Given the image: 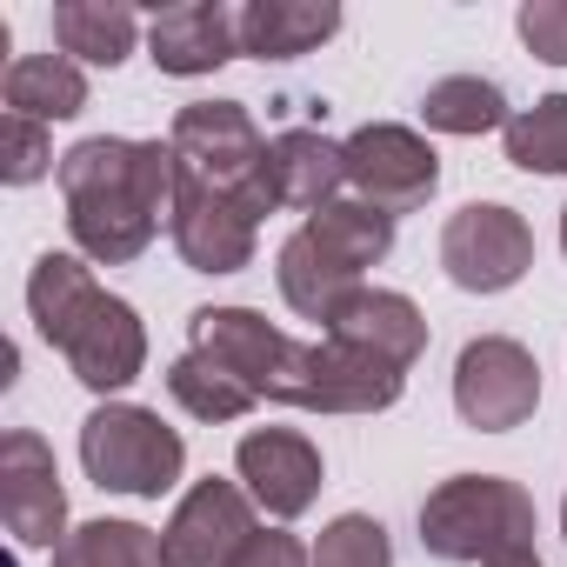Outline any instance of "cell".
I'll list each match as a JSON object with an SVG mask.
<instances>
[{
    "mask_svg": "<svg viewBox=\"0 0 567 567\" xmlns=\"http://www.w3.org/2000/svg\"><path fill=\"white\" fill-rule=\"evenodd\" d=\"M514 28H520V41H527L534 61L567 68V0H527Z\"/></svg>",
    "mask_w": 567,
    "mask_h": 567,
    "instance_id": "f1b7e54d",
    "label": "cell"
},
{
    "mask_svg": "<svg viewBox=\"0 0 567 567\" xmlns=\"http://www.w3.org/2000/svg\"><path fill=\"white\" fill-rule=\"evenodd\" d=\"M254 540V494L240 481H194L174 507V520L161 527V554L167 567H234L240 547Z\"/></svg>",
    "mask_w": 567,
    "mask_h": 567,
    "instance_id": "9c48e42d",
    "label": "cell"
},
{
    "mask_svg": "<svg viewBox=\"0 0 567 567\" xmlns=\"http://www.w3.org/2000/svg\"><path fill=\"white\" fill-rule=\"evenodd\" d=\"M54 354L74 368L81 388H94V394H121V388L141 381V368H147V328H141V315H134L121 295L101 288V295L81 308V321L61 334Z\"/></svg>",
    "mask_w": 567,
    "mask_h": 567,
    "instance_id": "7c38bea8",
    "label": "cell"
},
{
    "mask_svg": "<svg viewBox=\"0 0 567 567\" xmlns=\"http://www.w3.org/2000/svg\"><path fill=\"white\" fill-rule=\"evenodd\" d=\"M341 34L334 0H247L240 8V54L254 61H301Z\"/></svg>",
    "mask_w": 567,
    "mask_h": 567,
    "instance_id": "e0dca14e",
    "label": "cell"
},
{
    "mask_svg": "<svg viewBox=\"0 0 567 567\" xmlns=\"http://www.w3.org/2000/svg\"><path fill=\"white\" fill-rule=\"evenodd\" d=\"M560 254H567V207H560Z\"/></svg>",
    "mask_w": 567,
    "mask_h": 567,
    "instance_id": "1f68e13d",
    "label": "cell"
},
{
    "mask_svg": "<svg viewBox=\"0 0 567 567\" xmlns=\"http://www.w3.org/2000/svg\"><path fill=\"white\" fill-rule=\"evenodd\" d=\"M234 481L274 520H301L321 494V447L301 427H254L234 447Z\"/></svg>",
    "mask_w": 567,
    "mask_h": 567,
    "instance_id": "8fae6325",
    "label": "cell"
},
{
    "mask_svg": "<svg viewBox=\"0 0 567 567\" xmlns=\"http://www.w3.org/2000/svg\"><path fill=\"white\" fill-rule=\"evenodd\" d=\"M0 94H8V114H28L48 127V121H74L87 107V74L68 54H21V61H8Z\"/></svg>",
    "mask_w": 567,
    "mask_h": 567,
    "instance_id": "ffe728a7",
    "label": "cell"
},
{
    "mask_svg": "<svg viewBox=\"0 0 567 567\" xmlns=\"http://www.w3.org/2000/svg\"><path fill=\"white\" fill-rule=\"evenodd\" d=\"M421 121H427L434 134L474 141V134L507 127L514 114H507V94H501L494 81H481V74H447V81H434V87L421 94Z\"/></svg>",
    "mask_w": 567,
    "mask_h": 567,
    "instance_id": "cb8c5ba5",
    "label": "cell"
},
{
    "mask_svg": "<svg viewBox=\"0 0 567 567\" xmlns=\"http://www.w3.org/2000/svg\"><path fill=\"white\" fill-rule=\"evenodd\" d=\"M441 267L461 295H507L534 267V234L514 207L501 200H467L441 227Z\"/></svg>",
    "mask_w": 567,
    "mask_h": 567,
    "instance_id": "8992f818",
    "label": "cell"
},
{
    "mask_svg": "<svg viewBox=\"0 0 567 567\" xmlns=\"http://www.w3.org/2000/svg\"><path fill=\"white\" fill-rule=\"evenodd\" d=\"M254 227H260V220H254L240 200H227V194L187 181L167 234H174V254H181L194 274H240V267H254Z\"/></svg>",
    "mask_w": 567,
    "mask_h": 567,
    "instance_id": "4fadbf2b",
    "label": "cell"
},
{
    "mask_svg": "<svg viewBox=\"0 0 567 567\" xmlns=\"http://www.w3.org/2000/svg\"><path fill=\"white\" fill-rule=\"evenodd\" d=\"M454 408H461V421L481 427V434L520 427V421L540 408V368H534V354H527L520 341H507V334L467 341L461 361H454Z\"/></svg>",
    "mask_w": 567,
    "mask_h": 567,
    "instance_id": "ba28073f",
    "label": "cell"
},
{
    "mask_svg": "<svg viewBox=\"0 0 567 567\" xmlns=\"http://www.w3.org/2000/svg\"><path fill=\"white\" fill-rule=\"evenodd\" d=\"M301 234H308L328 260H341L348 274H368V267H381V260L394 254V214H381V207H368V200H328L321 214L301 220Z\"/></svg>",
    "mask_w": 567,
    "mask_h": 567,
    "instance_id": "44dd1931",
    "label": "cell"
},
{
    "mask_svg": "<svg viewBox=\"0 0 567 567\" xmlns=\"http://www.w3.org/2000/svg\"><path fill=\"white\" fill-rule=\"evenodd\" d=\"M560 540H567V501H560Z\"/></svg>",
    "mask_w": 567,
    "mask_h": 567,
    "instance_id": "d6a6232c",
    "label": "cell"
},
{
    "mask_svg": "<svg viewBox=\"0 0 567 567\" xmlns=\"http://www.w3.org/2000/svg\"><path fill=\"white\" fill-rule=\"evenodd\" d=\"M234 567H315V554H308L295 534H280V527H267V534L254 527V540L240 547V560H234Z\"/></svg>",
    "mask_w": 567,
    "mask_h": 567,
    "instance_id": "f546056e",
    "label": "cell"
},
{
    "mask_svg": "<svg viewBox=\"0 0 567 567\" xmlns=\"http://www.w3.org/2000/svg\"><path fill=\"white\" fill-rule=\"evenodd\" d=\"M134 34H141V14L127 8V0H61L54 8V48L68 61L121 68L134 54Z\"/></svg>",
    "mask_w": 567,
    "mask_h": 567,
    "instance_id": "d6986e66",
    "label": "cell"
},
{
    "mask_svg": "<svg viewBox=\"0 0 567 567\" xmlns=\"http://www.w3.org/2000/svg\"><path fill=\"white\" fill-rule=\"evenodd\" d=\"M328 341H341V348H354V354H368V361L408 374V368L427 354V315H421L408 295H394V288H361V295L328 321Z\"/></svg>",
    "mask_w": 567,
    "mask_h": 567,
    "instance_id": "9a60e30c",
    "label": "cell"
},
{
    "mask_svg": "<svg viewBox=\"0 0 567 567\" xmlns=\"http://www.w3.org/2000/svg\"><path fill=\"white\" fill-rule=\"evenodd\" d=\"M167 394L194 414V421H247L260 401H254V388L234 374V368H220L214 354H200V348H187L174 368H167Z\"/></svg>",
    "mask_w": 567,
    "mask_h": 567,
    "instance_id": "603a6c76",
    "label": "cell"
},
{
    "mask_svg": "<svg viewBox=\"0 0 567 567\" xmlns=\"http://www.w3.org/2000/svg\"><path fill=\"white\" fill-rule=\"evenodd\" d=\"M48 167H54V141H48L41 121H28V114L0 121V181H8V187H34V181H48Z\"/></svg>",
    "mask_w": 567,
    "mask_h": 567,
    "instance_id": "83f0119b",
    "label": "cell"
},
{
    "mask_svg": "<svg viewBox=\"0 0 567 567\" xmlns=\"http://www.w3.org/2000/svg\"><path fill=\"white\" fill-rule=\"evenodd\" d=\"M81 467L101 494H134V501H161L181 467H187V441L134 401H107L81 421Z\"/></svg>",
    "mask_w": 567,
    "mask_h": 567,
    "instance_id": "5b68a950",
    "label": "cell"
},
{
    "mask_svg": "<svg viewBox=\"0 0 567 567\" xmlns=\"http://www.w3.org/2000/svg\"><path fill=\"white\" fill-rule=\"evenodd\" d=\"M181 174L240 200L254 220L274 214V187H267V134L254 127V114L240 101H187L167 127Z\"/></svg>",
    "mask_w": 567,
    "mask_h": 567,
    "instance_id": "277c9868",
    "label": "cell"
},
{
    "mask_svg": "<svg viewBox=\"0 0 567 567\" xmlns=\"http://www.w3.org/2000/svg\"><path fill=\"white\" fill-rule=\"evenodd\" d=\"M341 154H348V187H354V200H368V207H381V214H414V207H427V194L441 187V154H434L414 127H401V121H368V127H354V134L341 141Z\"/></svg>",
    "mask_w": 567,
    "mask_h": 567,
    "instance_id": "52a82bcc",
    "label": "cell"
},
{
    "mask_svg": "<svg viewBox=\"0 0 567 567\" xmlns=\"http://www.w3.org/2000/svg\"><path fill=\"white\" fill-rule=\"evenodd\" d=\"M274 280H280V301H288L301 321H321V328H328V321H334V315H341V308L361 295V288H368L361 274H348L341 260H328V254H321V247H315L301 227H295L288 240H280Z\"/></svg>",
    "mask_w": 567,
    "mask_h": 567,
    "instance_id": "ac0fdd59",
    "label": "cell"
},
{
    "mask_svg": "<svg viewBox=\"0 0 567 567\" xmlns=\"http://www.w3.org/2000/svg\"><path fill=\"white\" fill-rule=\"evenodd\" d=\"M54 567H167L161 534L141 520H81L61 547Z\"/></svg>",
    "mask_w": 567,
    "mask_h": 567,
    "instance_id": "d4e9b609",
    "label": "cell"
},
{
    "mask_svg": "<svg viewBox=\"0 0 567 567\" xmlns=\"http://www.w3.org/2000/svg\"><path fill=\"white\" fill-rule=\"evenodd\" d=\"M315 567H394V540L374 514H334L315 540Z\"/></svg>",
    "mask_w": 567,
    "mask_h": 567,
    "instance_id": "4316f807",
    "label": "cell"
},
{
    "mask_svg": "<svg viewBox=\"0 0 567 567\" xmlns=\"http://www.w3.org/2000/svg\"><path fill=\"white\" fill-rule=\"evenodd\" d=\"M154 68L174 81H200L214 68H227L240 54V14H227L220 0H174V8L154 14L147 28Z\"/></svg>",
    "mask_w": 567,
    "mask_h": 567,
    "instance_id": "5bb4252c",
    "label": "cell"
},
{
    "mask_svg": "<svg viewBox=\"0 0 567 567\" xmlns=\"http://www.w3.org/2000/svg\"><path fill=\"white\" fill-rule=\"evenodd\" d=\"M181 154L174 141H121L94 134L61 154V200H68V234L87 260L127 267L154 247L161 227H174L181 207Z\"/></svg>",
    "mask_w": 567,
    "mask_h": 567,
    "instance_id": "7a4b0ae2",
    "label": "cell"
},
{
    "mask_svg": "<svg viewBox=\"0 0 567 567\" xmlns=\"http://www.w3.org/2000/svg\"><path fill=\"white\" fill-rule=\"evenodd\" d=\"M494 567H540V554H507V560H494Z\"/></svg>",
    "mask_w": 567,
    "mask_h": 567,
    "instance_id": "4dcf8cb0",
    "label": "cell"
},
{
    "mask_svg": "<svg viewBox=\"0 0 567 567\" xmlns=\"http://www.w3.org/2000/svg\"><path fill=\"white\" fill-rule=\"evenodd\" d=\"M534 494L507 474H454L421 501V547L434 560L494 567L507 554H534Z\"/></svg>",
    "mask_w": 567,
    "mask_h": 567,
    "instance_id": "3957f363",
    "label": "cell"
},
{
    "mask_svg": "<svg viewBox=\"0 0 567 567\" xmlns=\"http://www.w3.org/2000/svg\"><path fill=\"white\" fill-rule=\"evenodd\" d=\"M267 187H274V207H301V214H321L341 187H348V154L341 141H328L321 127H288L267 141Z\"/></svg>",
    "mask_w": 567,
    "mask_h": 567,
    "instance_id": "2e32d148",
    "label": "cell"
},
{
    "mask_svg": "<svg viewBox=\"0 0 567 567\" xmlns=\"http://www.w3.org/2000/svg\"><path fill=\"white\" fill-rule=\"evenodd\" d=\"M94 295H101V280H94V267H87L81 254H41L34 274H28V315H34L41 341L61 348V334L81 321V308H87Z\"/></svg>",
    "mask_w": 567,
    "mask_h": 567,
    "instance_id": "7402d4cb",
    "label": "cell"
},
{
    "mask_svg": "<svg viewBox=\"0 0 567 567\" xmlns=\"http://www.w3.org/2000/svg\"><path fill=\"white\" fill-rule=\"evenodd\" d=\"M501 141H507V161L520 174H567V94H547V101L520 107L501 127Z\"/></svg>",
    "mask_w": 567,
    "mask_h": 567,
    "instance_id": "484cf974",
    "label": "cell"
},
{
    "mask_svg": "<svg viewBox=\"0 0 567 567\" xmlns=\"http://www.w3.org/2000/svg\"><path fill=\"white\" fill-rule=\"evenodd\" d=\"M187 341L234 368L254 401L301 408V414H388L408 388V374L341 348V341H295L254 308H200L187 321Z\"/></svg>",
    "mask_w": 567,
    "mask_h": 567,
    "instance_id": "6da1fadb",
    "label": "cell"
},
{
    "mask_svg": "<svg viewBox=\"0 0 567 567\" xmlns=\"http://www.w3.org/2000/svg\"><path fill=\"white\" fill-rule=\"evenodd\" d=\"M0 520L21 547H61L68 540V487L54 467V447L34 427H14L0 441Z\"/></svg>",
    "mask_w": 567,
    "mask_h": 567,
    "instance_id": "30bf717a",
    "label": "cell"
}]
</instances>
